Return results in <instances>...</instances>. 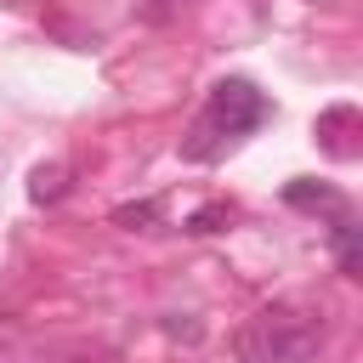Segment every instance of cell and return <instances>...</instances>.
<instances>
[{
    "label": "cell",
    "instance_id": "cell-1",
    "mask_svg": "<svg viewBox=\"0 0 363 363\" xmlns=\"http://www.w3.org/2000/svg\"><path fill=\"white\" fill-rule=\"evenodd\" d=\"M267 113H272V102H267L250 79H216L210 96H204V113L193 119V130H187V142H182V153H187L193 164H210V159H221L238 136H250Z\"/></svg>",
    "mask_w": 363,
    "mask_h": 363
},
{
    "label": "cell",
    "instance_id": "cell-2",
    "mask_svg": "<svg viewBox=\"0 0 363 363\" xmlns=\"http://www.w3.org/2000/svg\"><path fill=\"white\" fill-rule=\"evenodd\" d=\"M323 352V318L301 306H267L238 329L244 363H312Z\"/></svg>",
    "mask_w": 363,
    "mask_h": 363
},
{
    "label": "cell",
    "instance_id": "cell-3",
    "mask_svg": "<svg viewBox=\"0 0 363 363\" xmlns=\"http://www.w3.org/2000/svg\"><path fill=\"white\" fill-rule=\"evenodd\" d=\"M329 238H335V261H340V272L346 278H363V250H357V221L340 210L335 216V227H329Z\"/></svg>",
    "mask_w": 363,
    "mask_h": 363
},
{
    "label": "cell",
    "instance_id": "cell-4",
    "mask_svg": "<svg viewBox=\"0 0 363 363\" xmlns=\"http://www.w3.org/2000/svg\"><path fill=\"white\" fill-rule=\"evenodd\" d=\"M284 199H289L295 210H346V204H340V193H329V187H318V182H289V187H284Z\"/></svg>",
    "mask_w": 363,
    "mask_h": 363
},
{
    "label": "cell",
    "instance_id": "cell-5",
    "mask_svg": "<svg viewBox=\"0 0 363 363\" xmlns=\"http://www.w3.org/2000/svg\"><path fill=\"white\" fill-rule=\"evenodd\" d=\"M62 193H68V170H62V164H40L34 182H28V199H34V204H57Z\"/></svg>",
    "mask_w": 363,
    "mask_h": 363
},
{
    "label": "cell",
    "instance_id": "cell-6",
    "mask_svg": "<svg viewBox=\"0 0 363 363\" xmlns=\"http://www.w3.org/2000/svg\"><path fill=\"white\" fill-rule=\"evenodd\" d=\"M159 216H164L159 199H136V204H119V210H113V227H130V233H136V227H153Z\"/></svg>",
    "mask_w": 363,
    "mask_h": 363
},
{
    "label": "cell",
    "instance_id": "cell-7",
    "mask_svg": "<svg viewBox=\"0 0 363 363\" xmlns=\"http://www.w3.org/2000/svg\"><path fill=\"white\" fill-rule=\"evenodd\" d=\"M227 221H233V204H204L187 216V233H221Z\"/></svg>",
    "mask_w": 363,
    "mask_h": 363
},
{
    "label": "cell",
    "instance_id": "cell-8",
    "mask_svg": "<svg viewBox=\"0 0 363 363\" xmlns=\"http://www.w3.org/2000/svg\"><path fill=\"white\" fill-rule=\"evenodd\" d=\"M170 11H176V0H164V6H159V17H170Z\"/></svg>",
    "mask_w": 363,
    "mask_h": 363
}]
</instances>
